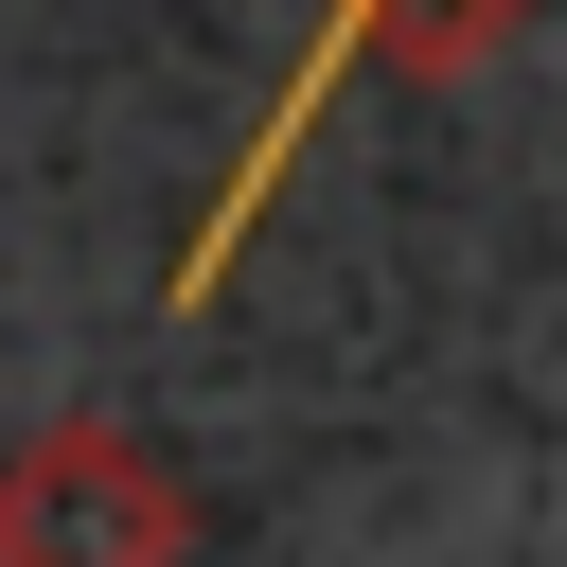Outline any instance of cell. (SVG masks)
I'll return each instance as SVG.
<instances>
[{"label":"cell","mask_w":567,"mask_h":567,"mask_svg":"<svg viewBox=\"0 0 567 567\" xmlns=\"http://www.w3.org/2000/svg\"><path fill=\"white\" fill-rule=\"evenodd\" d=\"M0 567H195V478L106 425V408H53L18 461H0Z\"/></svg>","instance_id":"6da1fadb"},{"label":"cell","mask_w":567,"mask_h":567,"mask_svg":"<svg viewBox=\"0 0 567 567\" xmlns=\"http://www.w3.org/2000/svg\"><path fill=\"white\" fill-rule=\"evenodd\" d=\"M372 18H390V0H337V35H319V53H301V71H284V106H266V142H248V177H230V195H213V230H195V248H177V301H213V266H230V230H248V195H266V177H284V142H301V124H319V89H337V71H354V35H372ZM478 18H496V0H478Z\"/></svg>","instance_id":"7a4b0ae2"}]
</instances>
